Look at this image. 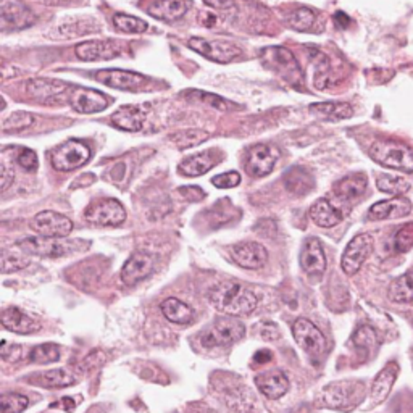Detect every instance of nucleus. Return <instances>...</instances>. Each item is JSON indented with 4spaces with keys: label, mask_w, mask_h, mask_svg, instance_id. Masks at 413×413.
<instances>
[{
    "label": "nucleus",
    "mask_w": 413,
    "mask_h": 413,
    "mask_svg": "<svg viewBox=\"0 0 413 413\" xmlns=\"http://www.w3.org/2000/svg\"><path fill=\"white\" fill-rule=\"evenodd\" d=\"M273 358V353L267 351V349H263V351H258L257 353L254 355V362L258 363V365H263V363L270 362Z\"/></svg>",
    "instance_id": "obj_50"
},
{
    "label": "nucleus",
    "mask_w": 413,
    "mask_h": 413,
    "mask_svg": "<svg viewBox=\"0 0 413 413\" xmlns=\"http://www.w3.org/2000/svg\"><path fill=\"white\" fill-rule=\"evenodd\" d=\"M391 301L399 304H412L413 302V268L405 274H402L391 284L389 288Z\"/></svg>",
    "instance_id": "obj_35"
},
{
    "label": "nucleus",
    "mask_w": 413,
    "mask_h": 413,
    "mask_svg": "<svg viewBox=\"0 0 413 413\" xmlns=\"http://www.w3.org/2000/svg\"><path fill=\"white\" fill-rule=\"evenodd\" d=\"M29 265V258L24 255L23 250H10V249H3L2 250V260H0V267H2V273H13V272H19V270L26 268Z\"/></svg>",
    "instance_id": "obj_37"
},
{
    "label": "nucleus",
    "mask_w": 413,
    "mask_h": 413,
    "mask_svg": "<svg viewBox=\"0 0 413 413\" xmlns=\"http://www.w3.org/2000/svg\"><path fill=\"white\" fill-rule=\"evenodd\" d=\"M313 178L304 166H292L284 176V186L294 195H306L313 189Z\"/></svg>",
    "instance_id": "obj_33"
},
{
    "label": "nucleus",
    "mask_w": 413,
    "mask_h": 413,
    "mask_svg": "<svg viewBox=\"0 0 413 413\" xmlns=\"http://www.w3.org/2000/svg\"><path fill=\"white\" fill-rule=\"evenodd\" d=\"M113 24H115L118 31L128 34H141L147 29V23L144 19L131 17V15L126 13H116L115 17H113Z\"/></svg>",
    "instance_id": "obj_40"
},
{
    "label": "nucleus",
    "mask_w": 413,
    "mask_h": 413,
    "mask_svg": "<svg viewBox=\"0 0 413 413\" xmlns=\"http://www.w3.org/2000/svg\"><path fill=\"white\" fill-rule=\"evenodd\" d=\"M160 310L164 317L175 324H188L194 318V310L176 297L165 299L161 302Z\"/></svg>",
    "instance_id": "obj_32"
},
{
    "label": "nucleus",
    "mask_w": 413,
    "mask_h": 413,
    "mask_svg": "<svg viewBox=\"0 0 413 413\" xmlns=\"http://www.w3.org/2000/svg\"><path fill=\"white\" fill-rule=\"evenodd\" d=\"M310 112L328 121L347 120L353 115L352 105L346 102H318L308 107Z\"/></svg>",
    "instance_id": "obj_30"
},
{
    "label": "nucleus",
    "mask_w": 413,
    "mask_h": 413,
    "mask_svg": "<svg viewBox=\"0 0 413 413\" xmlns=\"http://www.w3.org/2000/svg\"><path fill=\"white\" fill-rule=\"evenodd\" d=\"M34 123V115L29 112H17L12 113L7 120L2 123V131L3 132H21L26 130V128L33 126Z\"/></svg>",
    "instance_id": "obj_41"
},
{
    "label": "nucleus",
    "mask_w": 413,
    "mask_h": 413,
    "mask_svg": "<svg viewBox=\"0 0 413 413\" xmlns=\"http://www.w3.org/2000/svg\"><path fill=\"white\" fill-rule=\"evenodd\" d=\"M36 21V17L29 10L26 5L19 2V0H7L2 3V29H24L33 26Z\"/></svg>",
    "instance_id": "obj_17"
},
{
    "label": "nucleus",
    "mask_w": 413,
    "mask_h": 413,
    "mask_svg": "<svg viewBox=\"0 0 413 413\" xmlns=\"http://www.w3.org/2000/svg\"><path fill=\"white\" fill-rule=\"evenodd\" d=\"M31 381L47 387V389H62V387L76 385L78 378L75 373L67 370V368H55V370L39 373Z\"/></svg>",
    "instance_id": "obj_29"
},
{
    "label": "nucleus",
    "mask_w": 413,
    "mask_h": 413,
    "mask_svg": "<svg viewBox=\"0 0 413 413\" xmlns=\"http://www.w3.org/2000/svg\"><path fill=\"white\" fill-rule=\"evenodd\" d=\"M255 385L258 391L268 399L276 401L283 397L289 389L288 376L281 371H265L255 378Z\"/></svg>",
    "instance_id": "obj_24"
},
{
    "label": "nucleus",
    "mask_w": 413,
    "mask_h": 413,
    "mask_svg": "<svg viewBox=\"0 0 413 413\" xmlns=\"http://www.w3.org/2000/svg\"><path fill=\"white\" fill-rule=\"evenodd\" d=\"M231 257L245 270L262 268L268 260V252L258 243H239L231 249Z\"/></svg>",
    "instance_id": "obj_18"
},
{
    "label": "nucleus",
    "mask_w": 413,
    "mask_h": 413,
    "mask_svg": "<svg viewBox=\"0 0 413 413\" xmlns=\"http://www.w3.org/2000/svg\"><path fill=\"white\" fill-rule=\"evenodd\" d=\"M373 250V238L370 234H358L353 238L351 243L347 244L346 250L342 254L341 267L342 272L352 276L358 270L362 268V265L365 263V260L370 257Z\"/></svg>",
    "instance_id": "obj_13"
},
{
    "label": "nucleus",
    "mask_w": 413,
    "mask_h": 413,
    "mask_svg": "<svg viewBox=\"0 0 413 413\" xmlns=\"http://www.w3.org/2000/svg\"><path fill=\"white\" fill-rule=\"evenodd\" d=\"M397 373H399V365H397L396 362H391L389 365L385 367L380 371V375L375 378L371 386L373 404H381V402L389 396L392 385H394L397 380Z\"/></svg>",
    "instance_id": "obj_28"
},
{
    "label": "nucleus",
    "mask_w": 413,
    "mask_h": 413,
    "mask_svg": "<svg viewBox=\"0 0 413 413\" xmlns=\"http://www.w3.org/2000/svg\"><path fill=\"white\" fill-rule=\"evenodd\" d=\"M310 218L319 228H333V226L341 223L344 215L328 199H318L310 206Z\"/></svg>",
    "instance_id": "obj_27"
},
{
    "label": "nucleus",
    "mask_w": 413,
    "mask_h": 413,
    "mask_svg": "<svg viewBox=\"0 0 413 413\" xmlns=\"http://www.w3.org/2000/svg\"><path fill=\"white\" fill-rule=\"evenodd\" d=\"M412 211L410 200L404 197H397L391 200H381L368 210L370 220H387V218H402Z\"/></svg>",
    "instance_id": "obj_26"
},
{
    "label": "nucleus",
    "mask_w": 413,
    "mask_h": 413,
    "mask_svg": "<svg viewBox=\"0 0 413 413\" xmlns=\"http://www.w3.org/2000/svg\"><path fill=\"white\" fill-rule=\"evenodd\" d=\"M245 336V326L233 317H223L215 319L211 326L202 334V346L206 349L228 347L231 344L240 341Z\"/></svg>",
    "instance_id": "obj_4"
},
{
    "label": "nucleus",
    "mask_w": 413,
    "mask_h": 413,
    "mask_svg": "<svg viewBox=\"0 0 413 413\" xmlns=\"http://www.w3.org/2000/svg\"><path fill=\"white\" fill-rule=\"evenodd\" d=\"M92 152L85 142L70 139L55 147L51 155L52 166L57 171H73L89 161Z\"/></svg>",
    "instance_id": "obj_6"
},
{
    "label": "nucleus",
    "mask_w": 413,
    "mask_h": 413,
    "mask_svg": "<svg viewBox=\"0 0 413 413\" xmlns=\"http://www.w3.org/2000/svg\"><path fill=\"white\" fill-rule=\"evenodd\" d=\"M71 85L57 80H46V78H34L29 80L26 85V91L29 96H33L34 99L44 103L55 102L58 97L67 94L71 91Z\"/></svg>",
    "instance_id": "obj_19"
},
{
    "label": "nucleus",
    "mask_w": 413,
    "mask_h": 413,
    "mask_svg": "<svg viewBox=\"0 0 413 413\" xmlns=\"http://www.w3.org/2000/svg\"><path fill=\"white\" fill-rule=\"evenodd\" d=\"M301 267L306 273L319 276L326 270V255H324L323 244L317 238H308L301 250Z\"/></svg>",
    "instance_id": "obj_20"
},
{
    "label": "nucleus",
    "mask_w": 413,
    "mask_h": 413,
    "mask_svg": "<svg viewBox=\"0 0 413 413\" xmlns=\"http://www.w3.org/2000/svg\"><path fill=\"white\" fill-rule=\"evenodd\" d=\"M209 299L216 310L229 317H247L258 306L254 291L240 283L225 281L210 288Z\"/></svg>",
    "instance_id": "obj_1"
},
{
    "label": "nucleus",
    "mask_w": 413,
    "mask_h": 413,
    "mask_svg": "<svg viewBox=\"0 0 413 413\" xmlns=\"http://www.w3.org/2000/svg\"><path fill=\"white\" fill-rule=\"evenodd\" d=\"M0 319H2L5 329L17 334H31L41 329V324L36 319H33L29 315L21 312L17 307L5 308L2 315H0Z\"/></svg>",
    "instance_id": "obj_25"
},
{
    "label": "nucleus",
    "mask_w": 413,
    "mask_h": 413,
    "mask_svg": "<svg viewBox=\"0 0 413 413\" xmlns=\"http://www.w3.org/2000/svg\"><path fill=\"white\" fill-rule=\"evenodd\" d=\"M154 257L150 254L137 250V252L131 254V257L123 265L121 281L128 284V286H134V284L141 283L142 279L150 276L152 272H154Z\"/></svg>",
    "instance_id": "obj_15"
},
{
    "label": "nucleus",
    "mask_w": 413,
    "mask_h": 413,
    "mask_svg": "<svg viewBox=\"0 0 413 413\" xmlns=\"http://www.w3.org/2000/svg\"><path fill=\"white\" fill-rule=\"evenodd\" d=\"M286 21L294 31L308 33L310 29H313L315 23H317V15H315L313 10L307 7H299L288 15Z\"/></svg>",
    "instance_id": "obj_36"
},
{
    "label": "nucleus",
    "mask_w": 413,
    "mask_h": 413,
    "mask_svg": "<svg viewBox=\"0 0 413 413\" xmlns=\"http://www.w3.org/2000/svg\"><path fill=\"white\" fill-rule=\"evenodd\" d=\"M58 358H60V349L55 344H41V346L34 347L31 353H29V360L41 363V365L57 362Z\"/></svg>",
    "instance_id": "obj_42"
},
{
    "label": "nucleus",
    "mask_w": 413,
    "mask_h": 413,
    "mask_svg": "<svg viewBox=\"0 0 413 413\" xmlns=\"http://www.w3.org/2000/svg\"><path fill=\"white\" fill-rule=\"evenodd\" d=\"M260 334H262V337L265 339V341H276V339L279 337V331L274 323H265L262 329H260Z\"/></svg>",
    "instance_id": "obj_49"
},
{
    "label": "nucleus",
    "mask_w": 413,
    "mask_h": 413,
    "mask_svg": "<svg viewBox=\"0 0 413 413\" xmlns=\"http://www.w3.org/2000/svg\"><path fill=\"white\" fill-rule=\"evenodd\" d=\"M13 183V173L8 171V168L5 165H2V191H7L8 186Z\"/></svg>",
    "instance_id": "obj_51"
},
{
    "label": "nucleus",
    "mask_w": 413,
    "mask_h": 413,
    "mask_svg": "<svg viewBox=\"0 0 413 413\" xmlns=\"http://www.w3.org/2000/svg\"><path fill=\"white\" fill-rule=\"evenodd\" d=\"M78 243L76 240H63L55 238H24L18 240L17 247L23 250L24 254L39 255V257H49L57 258L62 255H67L70 252H75Z\"/></svg>",
    "instance_id": "obj_7"
},
{
    "label": "nucleus",
    "mask_w": 413,
    "mask_h": 413,
    "mask_svg": "<svg viewBox=\"0 0 413 413\" xmlns=\"http://www.w3.org/2000/svg\"><path fill=\"white\" fill-rule=\"evenodd\" d=\"M363 396V385L353 381H339L333 383L319 392V405L329 407V409H351L355 405L358 399Z\"/></svg>",
    "instance_id": "obj_5"
},
{
    "label": "nucleus",
    "mask_w": 413,
    "mask_h": 413,
    "mask_svg": "<svg viewBox=\"0 0 413 413\" xmlns=\"http://www.w3.org/2000/svg\"><path fill=\"white\" fill-rule=\"evenodd\" d=\"M189 49L216 63H229L240 55V49L234 44L223 41H206L202 37H193L188 42Z\"/></svg>",
    "instance_id": "obj_14"
},
{
    "label": "nucleus",
    "mask_w": 413,
    "mask_h": 413,
    "mask_svg": "<svg viewBox=\"0 0 413 413\" xmlns=\"http://www.w3.org/2000/svg\"><path fill=\"white\" fill-rule=\"evenodd\" d=\"M75 53L82 62L112 60L120 53V47L110 41H87L78 44Z\"/></svg>",
    "instance_id": "obj_21"
},
{
    "label": "nucleus",
    "mask_w": 413,
    "mask_h": 413,
    "mask_svg": "<svg viewBox=\"0 0 413 413\" xmlns=\"http://www.w3.org/2000/svg\"><path fill=\"white\" fill-rule=\"evenodd\" d=\"M62 407L68 412H71L73 409H75V401L70 399V397H65V399H62Z\"/></svg>",
    "instance_id": "obj_52"
},
{
    "label": "nucleus",
    "mask_w": 413,
    "mask_h": 413,
    "mask_svg": "<svg viewBox=\"0 0 413 413\" xmlns=\"http://www.w3.org/2000/svg\"><path fill=\"white\" fill-rule=\"evenodd\" d=\"M85 218L94 226H120L126 220V210L115 199H103L87 206Z\"/></svg>",
    "instance_id": "obj_9"
},
{
    "label": "nucleus",
    "mask_w": 413,
    "mask_h": 413,
    "mask_svg": "<svg viewBox=\"0 0 413 413\" xmlns=\"http://www.w3.org/2000/svg\"><path fill=\"white\" fill-rule=\"evenodd\" d=\"M206 137H209V132L202 130H184L171 136V142L181 149H189V147L202 144L204 141H206Z\"/></svg>",
    "instance_id": "obj_39"
},
{
    "label": "nucleus",
    "mask_w": 413,
    "mask_h": 413,
    "mask_svg": "<svg viewBox=\"0 0 413 413\" xmlns=\"http://www.w3.org/2000/svg\"><path fill=\"white\" fill-rule=\"evenodd\" d=\"M292 334L299 347L308 355L319 357L326 352V339L310 319L297 318L292 324Z\"/></svg>",
    "instance_id": "obj_10"
},
{
    "label": "nucleus",
    "mask_w": 413,
    "mask_h": 413,
    "mask_svg": "<svg viewBox=\"0 0 413 413\" xmlns=\"http://www.w3.org/2000/svg\"><path fill=\"white\" fill-rule=\"evenodd\" d=\"M29 401L26 396L17 394V392H8L0 397V409L2 413H23L28 409Z\"/></svg>",
    "instance_id": "obj_44"
},
{
    "label": "nucleus",
    "mask_w": 413,
    "mask_h": 413,
    "mask_svg": "<svg viewBox=\"0 0 413 413\" xmlns=\"http://www.w3.org/2000/svg\"><path fill=\"white\" fill-rule=\"evenodd\" d=\"M18 165L26 171H34L37 168V155L31 149H21L17 157Z\"/></svg>",
    "instance_id": "obj_48"
},
{
    "label": "nucleus",
    "mask_w": 413,
    "mask_h": 413,
    "mask_svg": "<svg viewBox=\"0 0 413 413\" xmlns=\"http://www.w3.org/2000/svg\"><path fill=\"white\" fill-rule=\"evenodd\" d=\"M68 103L73 110L82 115H89V113H99L110 105L112 99L107 94L100 91L89 89V87L78 86L71 87L68 92Z\"/></svg>",
    "instance_id": "obj_12"
},
{
    "label": "nucleus",
    "mask_w": 413,
    "mask_h": 413,
    "mask_svg": "<svg viewBox=\"0 0 413 413\" xmlns=\"http://www.w3.org/2000/svg\"><path fill=\"white\" fill-rule=\"evenodd\" d=\"M368 181L363 175H351L347 178L339 181L334 188V193L341 200H346V202H353L357 200L363 193L367 191Z\"/></svg>",
    "instance_id": "obj_31"
},
{
    "label": "nucleus",
    "mask_w": 413,
    "mask_h": 413,
    "mask_svg": "<svg viewBox=\"0 0 413 413\" xmlns=\"http://www.w3.org/2000/svg\"><path fill=\"white\" fill-rule=\"evenodd\" d=\"M189 94L197 96V99H199V100H202V102H205V103H210L211 107L218 108V110H228V107L233 105V103H231V102L225 100V99H221V97H218V96L209 94V92H202V91H191ZM233 107H234V105H233Z\"/></svg>",
    "instance_id": "obj_47"
},
{
    "label": "nucleus",
    "mask_w": 413,
    "mask_h": 413,
    "mask_svg": "<svg viewBox=\"0 0 413 413\" xmlns=\"http://www.w3.org/2000/svg\"><path fill=\"white\" fill-rule=\"evenodd\" d=\"M368 154L386 168L413 173V149L409 146L396 141H378L370 147Z\"/></svg>",
    "instance_id": "obj_2"
},
{
    "label": "nucleus",
    "mask_w": 413,
    "mask_h": 413,
    "mask_svg": "<svg viewBox=\"0 0 413 413\" xmlns=\"http://www.w3.org/2000/svg\"><path fill=\"white\" fill-rule=\"evenodd\" d=\"M376 186L381 193L392 194V195H401L410 189L409 181L401 178V176H392V175L378 176Z\"/></svg>",
    "instance_id": "obj_38"
},
{
    "label": "nucleus",
    "mask_w": 413,
    "mask_h": 413,
    "mask_svg": "<svg viewBox=\"0 0 413 413\" xmlns=\"http://www.w3.org/2000/svg\"><path fill=\"white\" fill-rule=\"evenodd\" d=\"M189 8L191 0H155L147 8V13L161 21L173 23L183 18L189 12Z\"/></svg>",
    "instance_id": "obj_23"
},
{
    "label": "nucleus",
    "mask_w": 413,
    "mask_h": 413,
    "mask_svg": "<svg viewBox=\"0 0 413 413\" xmlns=\"http://www.w3.org/2000/svg\"><path fill=\"white\" fill-rule=\"evenodd\" d=\"M31 229L42 238H67L73 231V221L68 216L52 210H44L31 220Z\"/></svg>",
    "instance_id": "obj_8"
},
{
    "label": "nucleus",
    "mask_w": 413,
    "mask_h": 413,
    "mask_svg": "<svg viewBox=\"0 0 413 413\" xmlns=\"http://www.w3.org/2000/svg\"><path fill=\"white\" fill-rule=\"evenodd\" d=\"M96 80L108 87L120 91H141L147 85V78L134 71L125 70H100L96 73Z\"/></svg>",
    "instance_id": "obj_16"
},
{
    "label": "nucleus",
    "mask_w": 413,
    "mask_h": 413,
    "mask_svg": "<svg viewBox=\"0 0 413 413\" xmlns=\"http://www.w3.org/2000/svg\"><path fill=\"white\" fill-rule=\"evenodd\" d=\"M279 150L276 147L267 146V144H257L250 147L245 155L244 168L247 171V175L252 178H263V176L270 175L276 165L279 159Z\"/></svg>",
    "instance_id": "obj_11"
},
{
    "label": "nucleus",
    "mask_w": 413,
    "mask_h": 413,
    "mask_svg": "<svg viewBox=\"0 0 413 413\" xmlns=\"http://www.w3.org/2000/svg\"><path fill=\"white\" fill-rule=\"evenodd\" d=\"M262 60L265 67L281 76L284 81L291 82L294 86L302 81L301 67H299L296 57H294V53L289 49L279 46L263 49Z\"/></svg>",
    "instance_id": "obj_3"
},
{
    "label": "nucleus",
    "mask_w": 413,
    "mask_h": 413,
    "mask_svg": "<svg viewBox=\"0 0 413 413\" xmlns=\"http://www.w3.org/2000/svg\"><path fill=\"white\" fill-rule=\"evenodd\" d=\"M215 164L216 161L210 152H200V154L186 157V159L181 161L178 170L181 175L194 178V176H202L206 171H210L215 166Z\"/></svg>",
    "instance_id": "obj_34"
},
{
    "label": "nucleus",
    "mask_w": 413,
    "mask_h": 413,
    "mask_svg": "<svg viewBox=\"0 0 413 413\" xmlns=\"http://www.w3.org/2000/svg\"><path fill=\"white\" fill-rule=\"evenodd\" d=\"M413 247V223H409L397 231L394 238V249L397 252H407Z\"/></svg>",
    "instance_id": "obj_45"
},
{
    "label": "nucleus",
    "mask_w": 413,
    "mask_h": 413,
    "mask_svg": "<svg viewBox=\"0 0 413 413\" xmlns=\"http://www.w3.org/2000/svg\"><path fill=\"white\" fill-rule=\"evenodd\" d=\"M147 112L139 105H123L110 116L112 125L121 131L137 132L142 130Z\"/></svg>",
    "instance_id": "obj_22"
},
{
    "label": "nucleus",
    "mask_w": 413,
    "mask_h": 413,
    "mask_svg": "<svg viewBox=\"0 0 413 413\" xmlns=\"http://www.w3.org/2000/svg\"><path fill=\"white\" fill-rule=\"evenodd\" d=\"M352 341L357 347L363 349V351H376L378 347V334L371 326H360L353 333Z\"/></svg>",
    "instance_id": "obj_43"
},
{
    "label": "nucleus",
    "mask_w": 413,
    "mask_h": 413,
    "mask_svg": "<svg viewBox=\"0 0 413 413\" xmlns=\"http://www.w3.org/2000/svg\"><path fill=\"white\" fill-rule=\"evenodd\" d=\"M240 183V175L238 171H226V173H221L215 178H211V184L216 186L220 189H231L239 186Z\"/></svg>",
    "instance_id": "obj_46"
}]
</instances>
